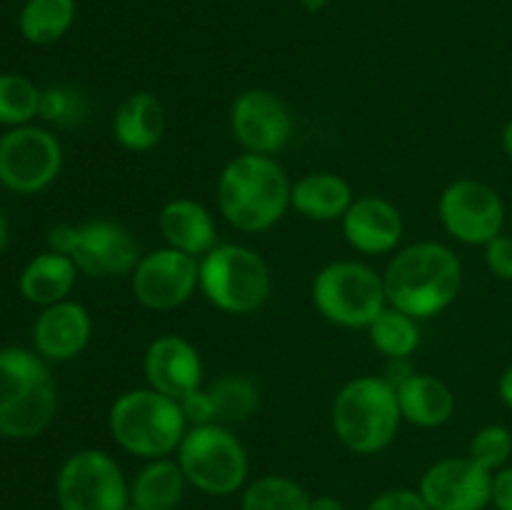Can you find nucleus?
Segmentation results:
<instances>
[{
    "mask_svg": "<svg viewBox=\"0 0 512 510\" xmlns=\"http://www.w3.org/2000/svg\"><path fill=\"white\" fill-rule=\"evenodd\" d=\"M75 20V0H28L20 10L18 28L33 45H50L63 38Z\"/></svg>",
    "mask_w": 512,
    "mask_h": 510,
    "instance_id": "obj_25",
    "label": "nucleus"
},
{
    "mask_svg": "<svg viewBox=\"0 0 512 510\" xmlns=\"http://www.w3.org/2000/svg\"><path fill=\"white\" fill-rule=\"evenodd\" d=\"M468 455L490 473H498L512 458V433L505 425H485L470 438Z\"/></svg>",
    "mask_w": 512,
    "mask_h": 510,
    "instance_id": "obj_30",
    "label": "nucleus"
},
{
    "mask_svg": "<svg viewBox=\"0 0 512 510\" xmlns=\"http://www.w3.org/2000/svg\"><path fill=\"white\" fill-rule=\"evenodd\" d=\"M108 430L125 453L155 460L178 453L188 433V420L178 400L153 388H135L113 400Z\"/></svg>",
    "mask_w": 512,
    "mask_h": 510,
    "instance_id": "obj_5",
    "label": "nucleus"
},
{
    "mask_svg": "<svg viewBox=\"0 0 512 510\" xmlns=\"http://www.w3.org/2000/svg\"><path fill=\"white\" fill-rule=\"evenodd\" d=\"M200 290L223 313L248 315L270 298L273 278L263 255L245 245L223 243L200 258Z\"/></svg>",
    "mask_w": 512,
    "mask_h": 510,
    "instance_id": "obj_6",
    "label": "nucleus"
},
{
    "mask_svg": "<svg viewBox=\"0 0 512 510\" xmlns=\"http://www.w3.org/2000/svg\"><path fill=\"white\" fill-rule=\"evenodd\" d=\"M485 248V265H488L490 275L505 283H512V238L500 233L498 238L490 240Z\"/></svg>",
    "mask_w": 512,
    "mask_h": 510,
    "instance_id": "obj_32",
    "label": "nucleus"
},
{
    "mask_svg": "<svg viewBox=\"0 0 512 510\" xmlns=\"http://www.w3.org/2000/svg\"><path fill=\"white\" fill-rule=\"evenodd\" d=\"M38 85L18 73H0V125L20 128L40 113Z\"/></svg>",
    "mask_w": 512,
    "mask_h": 510,
    "instance_id": "obj_29",
    "label": "nucleus"
},
{
    "mask_svg": "<svg viewBox=\"0 0 512 510\" xmlns=\"http://www.w3.org/2000/svg\"><path fill=\"white\" fill-rule=\"evenodd\" d=\"M498 393L500 400L512 410V365L505 368V373L500 375V383H498Z\"/></svg>",
    "mask_w": 512,
    "mask_h": 510,
    "instance_id": "obj_36",
    "label": "nucleus"
},
{
    "mask_svg": "<svg viewBox=\"0 0 512 510\" xmlns=\"http://www.w3.org/2000/svg\"><path fill=\"white\" fill-rule=\"evenodd\" d=\"M63 168V148L45 128L20 125L0 138V183L18 195L48 188Z\"/></svg>",
    "mask_w": 512,
    "mask_h": 510,
    "instance_id": "obj_10",
    "label": "nucleus"
},
{
    "mask_svg": "<svg viewBox=\"0 0 512 510\" xmlns=\"http://www.w3.org/2000/svg\"><path fill=\"white\" fill-rule=\"evenodd\" d=\"M40 118L55 125H73L83 120L85 100L80 90L70 85H55L40 93Z\"/></svg>",
    "mask_w": 512,
    "mask_h": 510,
    "instance_id": "obj_31",
    "label": "nucleus"
},
{
    "mask_svg": "<svg viewBox=\"0 0 512 510\" xmlns=\"http://www.w3.org/2000/svg\"><path fill=\"white\" fill-rule=\"evenodd\" d=\"M388 305L413 315L433 318L455 303L463 288V265L453 248L435 240L408 245L383 273Z\"/></svg>",
    "mask_w": 512,
    "mask_h": 510,
    "instance_id": "obj_1",
    "label": "nucleus"
},
{
    "mask_svg": "<svg viewBox=\"0 0 512 510\" xmlns=\"http://www.w3.org/2000/svg\"><path fill=\"white\" fill-rule=\"evenodd\" d=\"M180 408H183L185 420L188 425H208V423H218L215 420V405L213 398H210L208 390L198 388L193 393H188L185 398L178 400Z\"/></svg>",
    "mask_w": 512,
    "mask_h": 510,
    "instance_id": "obj_34",
    "label": "nucleus"
},
{
    "mask_svg": "<svg viewBox=\"0 0 512 510\" xmlns=\"http://www.w3.org/2000/svg\"><path fill=\"white\" fill-rule=\"evenodd\" d=\"M123 510H143V508H138V505H133V503H128V505H125V508Z\"/></svg>",
    "mask_w": 512,
    "mask_h": 510,
    "instance_id": "obj_41",
    "label": "nucleus"
},
{
    "mask_svg": "<svg viewBox=\"0 0 512 510\" xmlns=\"http://www.w3.org/2000/svg\"><path fill=\"white\" fill-rule=\"evenodd\" d=\"M158 228L168 248L203 258L218 245L215 220L203 203L193 198H175L163 205Z\"/></svg>",
    "mask_w": 512,
    "mask_h": 510,
    "instance_id": "obj_19",
    "label": "nucleus"
},
{
    "mask_svg": "<svg viewBox=\"0 0 512 510\" xmlns=\"http://www.w3.org/2000/svg\"><path fill=\"white\" fill-rule=\"evenodd\" d=\"M178 463L188 485L218 498L238 493L250 473L248 450L220 423L190 425L178 448Z\"/></svg>",
    "mask_w": 512,
    "mask_h": 510,
    "instance_id": "obj_7",
    "label": "nucleus"
},
{
    "mask_svg": "<svg viewBox=\"0 0 512 510\" xmlns=\"http://www.w3.org/2000/svg\"><path fill=\"white\" fill-rule=\"evenodd\" d=\"M500 143H503V150L505 155L512 160V120L503 125V133H500Z\"/></svg>",
    "mask_w": 512,
    "mask_h": 510,
    "instance_id": "obj_38",
    "label": "nucleus"
},
{
    "mask_svg": "<svg viewBox=\"0 0 512 510\" xmlns=\"http://www.w3.org/2000/svg\"><path fill=\"white\" fill-rule=\"evenodd\" d=\"M188 478L178 460L155 458L130 483V503L143 510H175L183 500Z\"/></svg>",
    "mask_w": 512,
    "mask_h": 510,
    "instance_id": "obj_24",
    "label": "nucleus"
},
{
    "mask_svg": "<svg viewBox=\"0 0 512 510\" xmlns=\"http://www.w3.org/2000/svg\"><path fill=\"white\" fill-rule=\"evenodd\" d=\"M403 420L418 428H438L455 413V395L440 378L428 373H410L395 385Z\"/></svg>",
    "mask_w": 512,
    "mask_h": 510,
    "instance_id": "obj_20",
    "label": "nucleus"
},
{
    "mask_svg": "<svg viewBox=\"0 0 512 510\" xmlns=\"http://www.w3.org/2000/svg\"><path fill=\"white\" fill-rule=\"evenodd\" d=\"M58 413V388L48 365L25 348L0 350V438H35Z\"/></svg>",
    "mask_w": 512,
    "mask_h": 510,
    "instance_id": "obj_3",
    "label": "nucleus"
},
{
    "mask_svg": "<svg viewBox=\"0 0 512 510\" xmlns=\"http://www.w3.org/2000/svg\"><path fill=\"white\" fill-rule=\"evenodd\" d=\"M340 223L350 248L365 255L390 253L403 240V215L380 195L355 198Z\"/></svg>",
    "mask_w": 512,
    "mask_h": 510,
    "instance_id": "obj_18",
    "label": "nucleus"
},
{
    "mask_svg": "<svg viewBox=\"0 0 512 510\" xmlns=\"http://www.w3.org/2000/svg\"><path fill=\"white\" fill-rule=\"evenodd\" d=\"M133 295L148 310H173L200 288V260L175 248L150 250L130 273Z\"/></svg>",
    "mask_w": 512,
    "mask_h": 510,
    "instance_id": "obj_12",
    "label": "nucleus"
},
{
    "mask_svg": "<svg viewBox=\"0 0 512 510\" xmlns=\"http://www.w3.org/2000/svg\"><path fill=\"white\" fill-rule=\"evenodd\" d=\"M300 3H303V8L310 10V13H320V10H325L328 0H300Z\"/></svg>",
    "mask_w": 512,
    "mask_h": 510,
    "instance_id": "obj_39",
    "label": "nucleus"
},
{
    "mask_svg": "<svg viewBox=\"0 0 512 510\" xmlns=\"http://www.w3.org/2000/svg\"><path fill=\"white\" fill-rule=\"evenodd\" d=\"M310 495L298 480L263 475L243 490L240 510H308Z\"/></svg>",
    "mask_w": 512,
    "mask_h": 510,
    "instance_id": "obj_27",
    "label": "nucleus"
},
{
    "mask_svg": "<svg viewBox=\"0 0 512 510\" xmlns=\"http://www.w3.org/2000/svg\"><path fill=\"white\" fill-rule=\"evenodd\" d=\"M293 183L273 155L243 153L218 178V208L240 233L270 230L290 208Z\"/></svg>",
    "mask_w": 512,
    "mask_h": 510,
    "instance_id": "obj_2",
    "label": "nucleus"
},
{
    "mask_svg": "<svg viewBox=\"0 0 512 510\" xmlns=\"http://www.w3.org/2000/svg\"><path fill=\"white\" fill-rule=\"evenodd\" d=\"M365 510H430L425 505L423 495L418 490L410 488H395V490H385L380 493L378 498L370 500V505Z\"/></svg>",
    "mask_w": 512,
    "mask_h": 510,
    "instance_id": "obj_33",
    "label": "nucleus"
},
{
    "mask_svg": "<svg viewBox=\"0 0 512 510\" xmlns=\"http://www.w3.org/2000/svg\"><path fill=\"white\" fill-rule=\"evenodd\" d=\"M230 130L245 153L273 155L283 150L293 135V113L273 90L250 88L240 93L230 108Z\"/></svg>",
    "mask_w": 512,
    "mask_h": 510,
    "instance_id": "obj_13",
    "label": "nucleus"
},
{
    "mask_svg": "<svg viewBox=\"0 0 512 510\" xmlns=\"http://www.w3.org/2000/svg\"><path fill=\"white\" fill-rule=\"evenodd\" d=\"M218 423H243L258 410V385L243 375H225L208 388Z\"/></svg>",
    "mask_w": 512,
    "mask_h": 510,
    "instance_id": "obj_28",
    "label": "nucleus"
},
{
    "mask_svg": "<svg viewBox=\"0 0 512 510\" xmlns=\"http://www.w3.org/2000/svg\"><path fill=\"white\" fill-rule=\"evenodd\" d=\"M353 188L345 178L335 173H308L290 188V208L298 210L303 218L330 223L343 220L353 205Z\"/></svg>",
    "mask_w": 512,
    "mask_h": 510,
    "instance_id": "obj_22",
    "label": "nucleus"
},
{
    "mask_svg": "<svg viewBox=\"0 0 512 510\" xmlns=\"http://www.w3.org/2000/svg\"><path fill=\"white\" fill-rule=\"evenodd\" d=\"M438 215L448 235L465 245H488L505 228V203L493 185L460 178L443 190Z\"/></svg>",
    "mask_w": 512,
    "mask_h": 510,
    "instance_id": "obj_11",
    "label": "nucleus"
},
{
    "mask_svg": "<svg viewBox=\"0 0 512 510\" xmlns=\"http://www.w3.org/2000/svg\"><path fill=\"white\" fill-rule=\"evenodd\" d=\"M78 273L80 270L73 263V258L55 253V250H45V253L35 255L20 273V295L28 303L48 308V305L60 303V300H68L70 290L78 280Z\"/></svg>",
    "mask_w": 512,
    "mask_h": 510,
    "instance_id": "obj_23",
    "label": "nucleus"
},
{
    "mask_svg": "<svg viewBox=\"0 0 512 510\" xmlns=\"http://www.w3.org/2000/svg\"><path fill=\"white\" fill-rule=\"evenodd\" d=\"M308 510H345V505L333 495H318V498H310Z\"/></svg>",
    "mask_w": 512,
    "mask_h": 510,
    "instance_id": "obj_37",
    "label": "nucleus"
},
{
    "mask_svg": "<svg viewBox=\"0 0 512 510\" xmlns=\"http://www.w3.org/2000/svg\"><path fill=\"white\" fill-rule=\"evenodd\" d=\"M5 243H8V223H5L3 213H0V253H3Z\"/></svg>",
    "mask_w": 512,
    "mask_h": 510,
    "instance_id": "obj_40",
    "label": "nucleus"
},
{
    "mask_svg": "<svg viewBox=\"0 0 512 510\" xmlns=\"http://www.w3.org/2000/svg\"><path fill=\"white\" fill-rule=\"evenodd\" d=\"M90 335H93V320L88 310L75 300L48 305L40 310L33 325L35 353L53 363L78 358L90 343Z\"/></svg>",
    "mask_w": 512,
    "mask_h": 510,
    "instance_id": "obj_17",
    "label": "nucleus"
},
{
    "mask_svg": "<svg viewBox=\"0 0 512 510\" xmlns=\"http://www.w3.org/2000/svg\"><path fill=\"white\" fill-rule=\"evenodd\" d=\"M330 418L345 448L358 455L380 453L393 443L403 423L398 390L388 378L360 375L338 390Z\"/></svg>",
    "mask_w": 512,
    "mask_h": 510,
    "instance_id": "obj_4",
    "label": "nucleus"
},
{
    "mask_svg": "<svg viewBox=\"0 0 512 510\" xmlns=\"http://www.w3.org/2000/svg\"><path fill=\"white\" fill-rule=\"evenodd\" d=\"M368 335L370 343L390 360H405L420 345L418 320L393 305H385L383 313L368 325Z\"/></svg>",
    "mask_w": 512,
    "mask_h": 510,
    "instance_id": "obj_26",
    "label": "nucleus"
},
{
    "mask_svg": "<svg viewBox=\"0 0 512 510\" xmlns=\"http://www.w3.org/2000/svg\"><path fill=\"white\" fill-rule=\"evenodd\" d=\"M70 258L80 273L93 278H118L133 273L143 255L125 225L115 220H90L78 225Z\"/></svg>",
    "mask_w": 512,
    "mask_h": 510,
    "instance_id": "obj_15",
    "label": "nucleus"
},
{
    "mask_svg": "<svg viewBox=\"0 0 512 510\" xmlns=\"http://www.w3.org/2000/svg\"><path fill=\"white\" fill-rule=\"evenodd\" d=\"M498 510H512V465H505L493 473V500Z\"/></svg>",
    "mask_w": 512,
    "mask_h": 510,
    "instance_id": "obj_35",
    "label": "nucleus"
},
{
    "mask_svg": "<svg viewBox=\"0 0 512 510\" xmlns=\"http://www.w3.org/2000/svg\"><path fill=\"white\" fill-rule=\"evenodd\" d=\"M313 303L328 323L340 328H368L388 305L383 275L355 260L330 263L315 275Z\"/></svg>",
    "mask_w": 512,
    "mask_h": 510,
    "instance_id": "obj_8",
    "label": "nucleus"
},
{
    "mask_svg": "<svg viewBox=\"0 0 512 510\" xmlns=\"http://www.w3.org/2000/svg\"><path fill=\"white\" fill-rule=\"evenodd\" d=\"M430 510H485L493 500V473L470 455L430 465L418 485Z\"/></svg>",
    "mask_w": 512,
    "mask_h": 510,
    "instance_id": "obj_14",
    "label": "nucleus"
},
{
    "mask_svg": "<svg viewBox=\"0 0 512 510\" xmlns=\"http://www.w3.org/2000/svg\"><path fill=\"white\" fill-rule=\"evenodd\" d=\"M143 373L150 388L180 400L200 388L203 360L190 340L180 335H160L145 350Z\"/></svg>",
    "mask_w": 512,
    "mask_h": 510,
    "instance_id": "obj_16",
    "label": "nucleus"
},
{
    "mask_svg": "<svg viewBox=\"0 0 512 510\" xmlns=\"http://www.w3.org/2000/svg\"><path fill=\"white\" fill-rule=\"evenodd\" d=\"M165 108L153 93H133L115 108L113 138L133 153H145L163 140Z\"/></svg>",
    "mask_w": 512,
    "mask_h": 510,
    "instance_id": "obj_21",
    "label": "nucleus"
},
{
    "mask_svg": "<svg viewBox=\"0 0 512 510\" xmlns=\"http://www.w3.org/2000/svg\"><path fill=\"white\" fill-rule=\"evenodd\" d=\"M55 498L60 510H123L130 503V485L113 455L88 448L60 465Z\"/></svg>",
    "mask_w": 512,
    "mask_h": 510,
    "instance_id": "obj_9",
    "label": "nucleus"
}]
</instances>
